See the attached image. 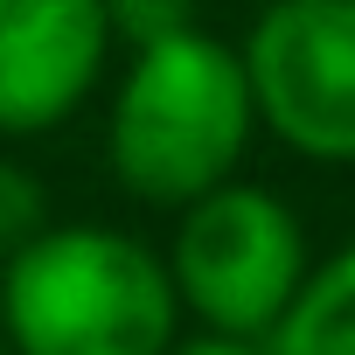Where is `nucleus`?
I'll return each instance as SVG.
<instances>
[{"label": "nucleus", "mask_w": 355, "mask_h": 355, "mask_svg": "<svg viewBox=\"0 0 355 355\" xmlns=\"http://www.w3.org/2000/svg\"><path fill=\"white\" fill-rule=\"evenodd\" d=\"M119 28L105 0H0V139H42L84 112Z\"/></svg>", "instance_id": "nucleus-5"}, {"label": "nucleus", "mask_w": 355, "mask_h": 355, "mask_svg": "<svg viewBox=\"0 0 355 355\" xmlns=\"http://www.w3.org/2000/svg\"><path fill=\"white\" fill-rule=\"evenodd\" d=\"M258 125L265 119H258L244 42L189 28L132 49L105 119V160L132 202L182 216L189 202L237 182Z\"/></svg>", "instance_id": "nucleus-1"}, {"label": "nucleus", "mask_w": 355, "mask_h": 355, "mask_svg": "<svg viewBox=\"0 0 355 355\" xmlns=\"http://www.w3.org/2000/svg\"><path fill=\"white\" fill-rule=\"evenodd\" d=\"M244 63L279 146L355 167V0H265Z\"/></svg>", "instance_id": "nucleus-4"}, {"label": "nucleus", "mask_w": 355, "mask_h": 355, "mask_svg": "<svg viewBox=\"0 0 355 355\" xmlns=\"http://www.w3.org/2000/svg\"><path fill=\"white\" fill-rule=\"evenodd\" d=\"M105 15H112L119 42L146 49V42H167V35L196 28V0H105Z\"/></svg>", "instance_id": "nucleus-8"}, {"label": "nucleus", "mask_w": 355, "mask_h": 355, "mask_svg": "<svg viewBox=\"0 0 355 355\" xmlns=\"http://www.w3.org/2000/svg\"><path fill=\"white\" fill-rule=\"evenodd\" d=\"M167 272H174V293H182V313L202 334L272 341L313 279V251L286 196L258 182H223L216 196L182 209L174 244H167Z\"/></svg>", "instance_id": "nucleus-3"}, {"label": "nucleus", "mask_w": 355, "mask_h": 355, "mask_svg": "<svg viewBox=\"0 0 355 355\" xmlns=\"http://www.w3.org/2000/svg\"><path fill=\"white\" fill-rule=\"evenodd\" d=\"M182 320L167 258L112 223H49L0 279L15 355H167Z\"/></svg>", "instance_id": "nucleus-2"}, {"label": "nucleus", "mask_w": 355, "mask_h": 355, "mask_svg": "<svg viewBox=\"0 0 355 355\" xmlns=\"http://www.w3.org/2000/svg\"><path fill=\"white\" fill-rule=\"evenodd\" d=\"M265 348L272 355H355V244L313 265L306 293L293 300V313L279 320Z\"/></svg>", "instance_id": "nucleus-6"}, {"label": "nucleus", "mask_w": 355, "mask_h": 355, "mask_svg": "<svg viewBox=\"0 0 355 355\" xmlns=\"http://www.w3.org/2000/svg\"><path fill=\"white\" fill-rule=\"evenodd\" d=\"M167 355H272L265 341H230V334H182Z\"/></svg>", "instance_id": "nucleus-9"}, {"label": "nucleus", "mask_w": 355, "mask_h": 355, "mask_svg": "<svg viewBox=\"0 0 355 355\" xmlns=\"http://www.w3.org/2000/svg\"><path fill=\"white\" fill-rule=\"evenodd\" d=\"M0 279H8V258H0Z\"/></svg>", "instance_id": "nucleus-10"}, {"label": "nucleus", "mask_w": 355, "mask_h": 355, "mask_svg": "<svg viewBox=\"0 0 355 355\" xmlns=\"http://www.w3.org/2000/svg\"><path fill=\"white\" fill-rule=\"evenodd\" d=\"M49 230V196L28 167L0 160V258H15L21 244H35Z\"/></svg>", "instance_id": "nucleus-7"}]
</instances>
